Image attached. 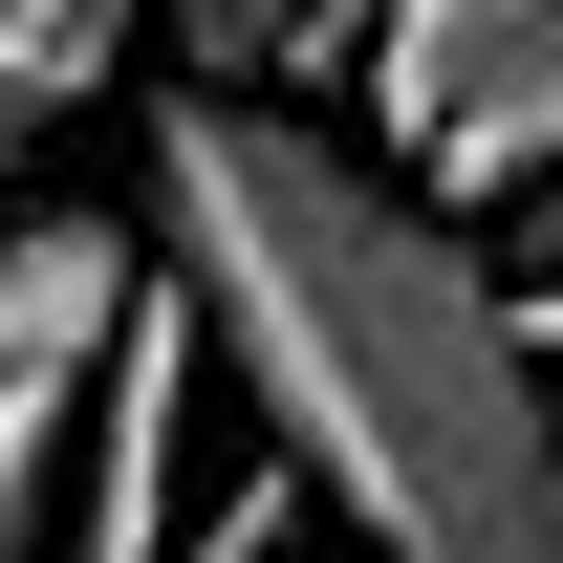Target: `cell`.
<instances>
[{"mask_svg":"<svg viewBox=\"0 0 563 563\" xmlns=\"http://www.w3.org/2000/svg\"><path fill=\"white\" fill-rule=\"evenodd\" d=\"M498 325H520V347L563 368V261H520V282H498Z\"/></svg>","mask_w":563,"mask_h":563,"instance_id":"6","label":"cell"},{"mask_svg":"<svg viewBox=\"0 0 563 563\" xmlns=\"http://www.w3.org/2000/svg\"><path fill=\"white\" fill-rule=\"evenodd\" d=\"M347 563H368V542H347Z\"/></svg>","mask_w":563,"mask_h":563,"instance_id":"7","label":"cell"},{"mask_svg":"<svg viewBox=\"0 0 563 563\" xmlns=\"http://www.w3.org/2000/svg\"><path fill=\"white\" fill-rule=\"evenodd\" d=\"M152 282L239 368L261 455L368 563H563V368L498 325V261L412 174L261 87L152 109Z\"/></svg>","mask_w":563,"mask_h":563,"instance_id":"1","label":"cell"},{"mask_svg":"<svg viewBox=\"0 0 563 563\" xmlns=\"http://www.w3.org/2000/svg\"><path fill=\"white\" fill-rule=\"evenodd\" d=\"M131 282H152V239H109V217H0V390L66 368V347H109Z\"/></svg>","mask_w":563,"mask_h":563,"instance_id":"4","label":"cell"},{"mask_svg":"<svg viewBox=\"0 0 563 563\" xmlns=\"http://www.w3.org/2000/svg\"><path fill=\"white\" fill-rule=\"evenodd\" d=\"M174 22H196V87H261V66H325L368 0H174Z\"/></svg>","mask_w":563,"mask_h":563,"instance_id":"5","label":"cell"},{"mask_svg":"<svg viewBox=\"0 0 563 563\" xmlns=\"http://www.w3.org/2000/svg\"><path fill=\"white\" fill-rule=\"evenodd\" d=\"M196 303L174 282H131L109 303V347H87V412H66V520H44V563H174V455H196Z\"/></svg>","mask_w":563,"mask_h":563,"instance_id":"3","label":"cell"},{"mask_svg":"<svg viewBox=\"0 0 563 563\" xmlns=\"http://www.w3.org/2000/svg\"><path fill=\"white\" fill-rule=\"evenodd\" d=\"M325 66L368 87L347 152H368V174H412L455 239L520 217V196L563 174V0H368Z\"/></svg>","mask_w":563,"mask_h":563,"instance_id":"2","label":"cell"}]
</instances>
